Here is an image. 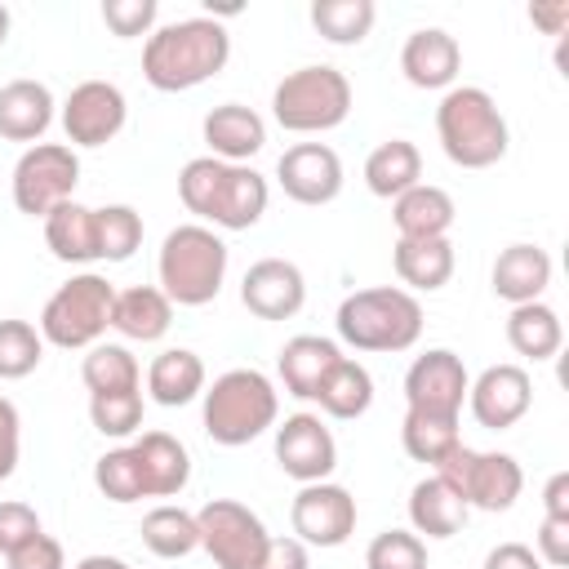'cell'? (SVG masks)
<instances>
[{"instance_id": "32", "label": "cell", "mask_w": 569, "mask_h": 569, "mask_svg": "<svg viewBox=\"0 0 569 569\" xmlns=\"http://www.w3.org/2000/svg\"><path fill=\"white\" fill-rule=\"evenodd\" d=\"M507 342L525 360H551L560 351V342H565V325H560L556 307H547L542 298L538 302H520L507 316Z\"/></svg>"}, {"instance_id": "50", "label": "cell", "mask_w": 569, "mask_h": 569, "mask_svg": "<svg viewBox=\"0 0 569 569\" xmlns=\"http://www.w3.org/2000/svg\"><path fill=\"white\" fill-rule=\"evenodd\" d=\"M480 569H547V565L525 542H498V547H489V556H485Z\"/></svg>"}, {"instance_id": "29", "label": "cell", "mask_w": 569, "mask_h": 569, "mask_svg": "<svg viewBox=\"0 0 569 569\" xmlns=\"http://www.w3.org/2000/svg\"><path fill=\"white\" fill-rule=\"evenodd\" d=\"M204 391V360L187 347H164L151 365H147V396L164 409L191 405Z\"/></svg>"}, {"instance_id": "14", "label": "cell", "mask_w": 569, "mask_h": 569, "mask_svg": "<svg viewBox=\"0 0 569 569\" xmlns=\"http://www.w3.org/2000/svg\"><path fill=\"white\" fill-rule=\"evenodd\" d=\"M129 120V102L111 80H80L62 102V133L71 147H107Z\"/></svg>"}, {"instance_id": "28", "label": "cell", "mask_w": 569, "mask_h": 569, "mask_svg": "<svg viewBox=\"0 0 569 569\" xmlns=\"http://www.w3.org/2000/svg\"><path fill=\"white\" fill-rule=\"evenodd\" d=\"M44 244L58 262H71V267L98 262V209H89L80 200L58 204L44 218Z\"/></svg>"}, {"instance_id": "27", "label": "cell", "mask_w": 569, "mask_h": 569, "mask_svg": "<svg viewBox=\"0 0 569 569\" xmlns=\"http://www.w3.org/2000/svg\"><path fill=\"white\" fill-rule=\"evenodd\" d=\"M467 502L431 471L409 489V529L418 538H453L467 525Z\"/></svg>"}, {"instance_id": "19", "label": "cell", "mask_w": 569, "mask_h": 569, "mask_svg": "<svg viewBox=\"0 0 569 569\" xmlns=\"http://www.w3.org/2000/svg\"><path fill=\"white\" fill-rule=\"evenodd\" d=\"M200 133H204L209 156L222 160V164H249V160L267 147V120H262L253 107H244V102H222V107H213V111L204 116Z\"/></svg>"}, {"instance_id": "10", "label": "cell", "mask_w": 569, "mask_h": 569, "mask_svg": "<svg viewBox=\"0 0 569 569\" xmlns=\"http://www.w3.org/2000/svg\"><path fill=\"white\" fill-rule=\"evenodd\" d=\"M196 525H200V547L218 569H258L271 538L262 516L236 498H209L196 511Z\"/></svg>"}, {"instance_id": "2", "label": "cell", "mask_w": 569, "mask_h": 569, "mask_svg": "<svg viewBox=\"0 0 569 569\" xmlns=\"http://www.w3.org/2000/svg\"><path fill=\"white\" fill-rule=\"evenodd\" d=\"M204 436L222 449H240L280 422V391L262 369H227L200 391Z\"/></svg>"}, {"instance_id": "48", "label": "cell", "mask_w": 569, "mask_h": 569, "mask_svg": "<svg viewBox=\"0 0 569 569\" xmlns=\"http://www.w3.org/2000/svg\"><path fill=\"white\" fill-rule=\"evenodd\" d=\"M533 551H538V560L551 565V569L569 565V520L542 516V525H538V533H533Z\"/></svg>"}, {"instance_id": "25", "label": "cell", "mask_w": 569, "mask_h": 569, "mask_svg": "<svg viewBox=\"0 0 569 569\" xmlns=\"http://www.w3.org/2000/svg\"><path fill=\"white\" fill-rule=\"evenodd\" d=\"M453 218H458L453 196L445 187H431V182H418L391 200L396 240H440V236H449Z\"/></svg>"}, {"instance_id": "33", "label": "cell", "mask_w": 569, "mask_h": 569, "mask_svg": "<svg viewBox=\"0 0 569 569\" xmlns=\"http://www.w3.org/2000/svg\"><path fill=\"white\" fill-rule=\"evenodd\" d=\"M316 405H320L325 418H338V422L365 418L369 405H373V378H369V369H365L360 360L342 356V360L329 369V378L320 382Z\"/></svg>"}, {"instance_id": "45", "label": "cell", "mask_w": 569, "mask_h": 569, "mask_svg": "<svg viewBox=\"0 0 569 569\" xmlns=\"http://www.w3.org/2000/svg\"><path fill=\"white\" fill-rule=\"evenodd\" d=\"M36 533H44V525H40V516H36L31 502H18V498L0 502V556H13Z\"/></svg>"}, {"instance_id": "21", "label": "cell", "mask_w": 569, "mask_h": 569, "mask_svg": "<svg viewBox=\"0 0 569 569\" xmlns=\"http://www.w3.org/2000/svg\"><path fill=\"white\" fill-rule=\"evenodd\" d=\"M133 458L142 467V489L147 498H178L191 485V453L178 436L169 431H142L133 445Z\"/></svg>"}, {"instance_id": "7", "label": "cell", "mask_w": 569, "mask_h": 569, "mask_svg": "<svg viewBox=\"0 0 569 569\" xmlns=\"http://www.w3.org/2000/svg\"><path fill=\"white\" fill-rule=\"evenodd\" d=\"M111 302L116 284L98 271H76L67 284H58L40 311V338L62 351H89L111 329Z\"/></svg>"}, {"instance_id": "43", "label": "cell", "mask_w": 569, "mask_h": 569, "mask_svg": "<svg viewBox=\"0 0 569 569\" xmlns=\"http://www.w3.org/2000/svg\"><path fill=\"white\" fill-rule=\"evenodd\" d=\"M365 569H427V542L413 529H382L365 547Z\"/></svg>"}, {"instance_id": "16", "label": "cell", "mask_w": 569, "mask_h": 569, "mask_svg": "<svg viewBox=\"0 0 569 569\" xmlns=\"http://www.w3.org/2000/svg\"><path fill=\"white\" fill-rule=\"evenodd\" d=\"M529 405H533V378H529V369H520L511 360L480 369V378H471V387H467V409L485 431L516 427L529 413Z\"/></svg>"}, {"instance_id": "8", "label": "cell", "mask_w": 569, "mask_h": 569, "mask_svg": "<svg viewBox=\"0 0 569 569\" xmlns=\"http://www.w3.org/2000/svg\"><path fill=\"white\" fill-rule=\"evenodd\" d=\"M436 476L467 502V511H511L525 489V471L511 453L471 445H453Z\"/></svg>"}, {"instance_id": "30", "label": "cell", "mask_w": 569, "mask_h": 569, "mask_svg": "<svg viewBox=\"0 0 569 569\" xmlns=\"http://www.w3.org/2000/svg\"><path fill=\"white\" fill-rule=\"evenodd\" d=\"M418 182H422V151L409 138H387V142H378L369 151V160H365V187L378 200H396V196H405Z\"/></svg>"}, {"instance_id": "1", "label": "cell", "mask_w": 569, "mask_h": 569, "mask_svg": "<svg viewBox=\"0 0 569 569\" xmlns=\"http://www.w3.org/2000/svg\"><path fill=\"white\" fill-rule=\"evenodd\" d=\"M231 62V36L218 18H178L142 44V76L160 93H187Z\"/></svg>"}, {"instance_id": "11", "label": "cell", "mask_w": 569, "mask_h": 569, "mask_svg": "<svg viewBox=\"0 0 569 569\" xmlns=\"http://www.w3.org/2000/svg\"><path fill=\"white\" fill-rule=\"evenodd\" d=\"M467 387H471V373H467L462 356L449 347H427L405 369V405L413 413L458 418L467 405Z\"/></svg>"}, {"instance_id": "13", "label": "cell", "mask_w": 569, "mask_h": 569, "mask_svg": "<svg viewBox=\"0 0 569 569\" xmlns=\"http://www.w3.org/2000/svg\"><path fill=\"white\" fill-rule=\"evenodd\" d=\"M289 525L302 547H342L356 533V498H351V489H342L333 480L302 485L293 493Z\"/></svg>"}, {"instance_id": "20", "label": "cell", "mask_w": 569, "mask_h": 569, "mask_svg": "<svg viewBox=\"0 0 569 569\" xmlns=\"http://www.w3.org/2000/svg\"><path fill=\"white\" fill-rule=\"evenodd\" d=\"M489 284L502 302L520 307V302H538L551 284V253L542 244H529V240H516L507 244L498 258H493V271H489Z\"/></svg>"}, {"instance_id": "47", "label": "cell", "mask_w": 569, "mask_h": 569, "mask_svg": "<svg viewBox=\"0 0 569 569\" xmlns=\"http://www.w3.org/2000/svg\"><path fill=\"white\" fill-rule=\"evenodd\" d=\"M18 453H22V418H18V405L0 396V480L18 471Z\"/></svg>"}, {"instance_id": "9", "label": "cell", "mask_w": 569, "mask_h": 569, "mask_svg": "<svg viewBox=\"0 0 569 569\" xmlns=\"http://www.w3.org/2000/svg\"><path fill=\"white\" fill-rule=\"evenodd\" d=\"M80 156L67 142H36L13 164V204L27 218H49L58 204L76 200Z\"/></svg>"}, {"instance_id": "38", "label": "cell", "mask_w": 569, "mask_h": 569, "mask_svg": "<svg viewBox=\"0 0 569 569\" xmlns=\"http://www.w3.org/2000/svg\"><path fill=\"white\" fill-rule=\"evenodd\" d=\"M142 249V213L133 204L98 209V262H129Z\"/></svg>"}, {"instance_id": "41", "label": "cell", "mask_w": 569, "mask_h": 569, "mask_svg": "<svg viewBox=\"0 0 569 569\" xmlns=\"http://www.w3.org/2000/svg\"><path fill=\"white\" fill-rule=\"evenodd\" d=\"M44 360V338L31 320H0V378L18 382Z\"/></svg>"}, {"instance_id": "12", "label": "cell", "mask_w": 569, "mask_h": 569, "mask_svg": "<svg viewBox=\"0 0 569 569\" xmlns=\"http://www.w3.org/2000/svg\"><path fill=\"white\" fill-rule=\"evenodd\" d=\"M276 431V462L289 480L298 485H316V480H329L333 467H338V440L333 431L325 427L320 413H289L284 422L271 427Z\"/></svg>"}, {"instance_id": "18", "label": "cell", "mask_w": 569, "mask_h": 569, "mask_svg": "<svg viewBox=\"0 0 569 569\" xmlns=\"http://www.w3.org/2000/svg\"><path fill=\"white\" fill-rule=\"evenodd\" d=\"M400 71L413 89H453L462 71V49L445 27H418L405 36Z\"/></svg>"}, {"instance_id": "6", "label": "cell", "mask_w": 569, "mask_h": 569, "mask_svg": "<svg viewBox=\"0 0 569 569\" xmlns=\"http://www.w3.org/2000/svg\"><path fill=\"white\" fill-rule=\"evenodd\" d=\"M271 116L284 133H329L351 116V80L329 62L298 67L271 89Z\"/></svg>"}, {"instance_id": "3", "label": "cell", "mask_w": 569, "mask_h": 569, "mask_svg": "<svg viewBox=\"0 0 569 569\" xmlns=\"http://www.w3.org/2000/svg\"><path fill=\"white\" fill-rule=\"evenodd\" d=\"M333 329L351 351L396 356V351H409L422 338V302L409 289H396V284L356 289L338 302Z\"/></svg>"}, {"instance_id": "31", "label": "cell", "mask_w": 569, "mask_h": 569, "mask_svg": "<svg viewBox=\"0 0 569 569\" xmlns=\"http://www.w3.org/2000/svg\"><path fill=\"white\" fill-rule=\"evenodd\" d=\"M453 262L458 258H453L449 236H440V240H396V249H391V267H396L400 284H409L418 293L445 289L449 276H453Z\"/></svg>"}, {"instance_id": "34", "label": "cell", "mask_w": 569, "mask_h": 569, "mask_svg": "<svg viewBox=\"0 0 569 569\" xmlns=\"http://www.w3.org/2000/svg\"><path fill=\"white\" fill-rule=\"evenodd\" d=\"M142 547L160 560H182L200 547V525L196 511H182L173 502H160L142 516Z\"/></svg>"}, {"instance_id": "22", "label": "cell", "mask_w": 569, "mask_h": 569, "mask_svg": "<svg viewBox=\"0 0 569 569\" xmlns=\"http://www.w3.org/2000/svg\"><path fill=\"white\" fill-rule=\"evenodd\" d=\"M53 107L58 102H53L44 80H27V76L9 80L0 89V138L36 147L49 133V124H53Z\"/></svg>"}, {"instance_id": "26", "label": "cell", "mask_w": 569, "mask_h": 569, "mask_svg": "<svg viewBox=\"0 0 569 569\" xmlns=\"http://www.w3.org/2000/svg\"><path fill=\"white\" fill-rule=\"evenodd\" d=\"M173 325V302L160 293V284H133L116 289L111 302V329L129 342H160Z\"/></svg>"}, {"instance_id": "52", "label": "cell", "mask_w": 569, "mask_h": 569, "mask_svg": "<svg viewBox=\"0 0 569 569\" xmlns=\"http://www.w3.org/2000/svg\"><path fill=\"white\" fill-rule=\"evenodd\" d=\"M529 22L542 27L547 36H565V27H569V0H556V4H529Z\"/></svg>"}, {"instance_id": "42", "label": "cell", "mask_w": 569, "mask_h": 569, "mask_svg": "<svg viewBox=\"0 0 569 569\" xmlns=\"http://www.w3.org/2000/svg\"><path fill=\"white\" fill-rule=\"evenodd\" d=\"M222 173H227V164H222V160H213V156H196V160H187V164H182V173H178V196H182L187 213H196L204 227H209V218H213Z\"/></svg>"}, {"instance_id": "40", "label": "cell", "mask_w": 569, "mask_h": 569, "mask_svg": "<svg viewBox=\"0 0 569 569\" xmlns=\"http://www.w3.org/2000/svg\"><path fill=\"white\" fill-rule=\"evenodd\" d=\"M93 485H98V493H102L107 502H120V507L147 498V489H142V467H138V458H133L129 445L107 449V453L93 462Z\"/></svg>"}, {"instance_id": "24", "label": "cell", "mask_w": 569, "mask_h": 569, "mask_svg": "<svg viewBox=\"0 0 569 569\" xmlns=\"http://www.w3.org/2000/svg\"><path fill=\"white\" fill-rule=\"evenodd\" d=\"M267 200H271V187H267V178H262L253 164H227L209 227H222V231H249V227L262 222Z\"/></svg>"}, {"instance_id": "39", "label": "cell", "mask_w": 569, "mask_h": 569, "mask_svg": "<svg viewBox=\"0 0 569 569\" xmlns=\"http://www.w3.org/2000/svg\"><path fill=\"white\" fill-rule=\"evenodd\" d=\"M142 391L129 387V391H98L89 396V422L98 436L107 440H124V436H138L142 431Z\"/></svg>"}, {"instance_id": "49", "label": "cell", "mask_w": 569, "mask_h": 569, "mask_svg": "<svg viewBox=\"0 0 569 569\" xmlns=\"http://www.w3.org/2000/svg\"><path fill=\"white\" fill-rule=\"evenodd\" d=\"M258 569H311V551H307L293 533H284V538H267V551H262Z\"/></svg>"}, {"instance_id": "51", "label": "cell", "mask_w": 569, "mask_h": 569, "mask_svg": "<svg viewBox=\"0 0 569 569\" xmlns=\"http://www.w3.org/2000/svg\"><path fill=\"white\" fill-rule=\"evenodd\" d=\"M542 516L569 520V471H556V476L542 485Z\"/></svg>"}, {"instance_id": "35", "label": "cell", "mask_w": 569, "mask_h": 569, "mask_svg": "<svg viewBox=\"0 0 569 569\" xmlns=\"http://www.w3.org/2000/svg\"><path fill=\"white\" fill-rule=\"evenodd\" d=\"M80 378H84L89 396H98V391H129V387H138L142 369H138V356L124 342H93L89 356L80 360Z\"/></svg>"}, {"instance_id": "23", "label": "cell", "mask_w": 569, "mask_h": 569, "mask_svg": "<svg viewBox=\"0 0 569 569\" xmlns=\"http://www.w3.org/2000/svg\"><path fill=\"white\" fill-rule=\"evenodd\" d=\"M342 360V347L333 338H320V333H298L280 347L276 356V369H280V382L293 400H316L320 382L329 378V369Z\"/></svg>"}, {"instance_id": "36", "label": "cell", "mask_w": 569, "mask_h": 569, "mask_svg": "<svg viewBox=\"0 0 569 569\" xmlns=\"http://www.w3.org/2000/svg\"><path fill=\"white\" fill-rule=\"evenodd\" d=\"M400 445L413 462H427V467H440L449 458L453 445H462L458 436V418H431V413H413L405 409V422H400Z\"/></svg>"}, {"instance_id": "15", "label": "cell", "mask_w": 569, "mask_h": 569, "mask_svg": "<svg viewBox=\"0 0 569 569\" xmlns=\"http://www.w3.org/2000/svg\"><path fill=\"white\" fill-rule=\"evenodd\" d=\"M276 182L293 204L320 209L342 196V160L329 142H293L276 160Z\"/></svg>"}, {"instance_id": "17", "label": "cell", "mask_w": 569, "mask_h": 569, "mask_svg": "<svg viewBox=\"0 0 569 569\" xmlns=\"http://www.w3.org/2000/svg\"><path fill=\"white\" fill-rule=\"evenodd\" d=\"M240 302L258 320H289L307 302V276L289 258H258L240 280Z\"/></svg>"}, {"instance_id": "4", "label": "cell", "mask_w": 569, "mask_h": 569, "mask_svg": "<svg viewBox=\"0 0 569 569\" xmlns=\"http://www.w3.org/2000/svg\"><path fill=\"white\" fill-rule=\"evenodd\" d=\"M436 138H440V151L458 169H489L511 147L507 116L498 111L493 93L480 89V84L445 89V98L436 107Z\"/></svg>"}, {"instance_id": "37", "label": "cell", "mask_w": 569, "mask_h": 569, "mask_svg": "<svg viewBox=\"0 0 569 569\" xmlns=\"http://www.w3.org/2000/svg\"><path fill=\"white\" fill-rule=\"evenodd\" d=\"M373 0H316L311 4V27L329 44H360L373 31Z\"/></svg>"}, {"instance_id": "5", "label": "cell", "mask_w": 569, "mask_h": 569, "mask_svg": "<svg viewBox=\"0 0 569 569\" xmlns=\"http://www.w3.org/2000/svg\"><path fill=\"white\" fill-rule=\"evenodd\" d=\"M156 280L160 293L173 307H204L222 293L227 280V244L213 227L204 222H182L160 240L156 258Z\"/></svg>"}, {"instance_id": "54", "label": "cell", "mask_w": 569, "mask_h": 569, "mask_svg": "<svg viewBox=\"0 0 569 569\" xmlns=\"http://www.w3.org/2000/svg\"><path fill=\"white\" fill-rule=\"evenodd\" d=\"M9 22H13V18H9V9L0 4V49H4V40H9Z\"/></svg>"}, {"instance_id": "53", "label": "cell", "mask_w": 569, "mask_h": 569, "mask_svg": "<svg viewBox=\"0 0 569 569\" xmlns=\"http://www.w3.org/2000/svg\"><path fill=\"white\" fill-rule=\"evenodd\" d=\"M76 569H129V560H120V556H84V560H76Z\"/></svg>"}, {"instance_id": "44", "label": "cell", "mask_w": 569, "mask_h": 569, "mask_svg": "<svg viewBox=\"0 0 569 569\" xmlns=\"http://www.w3.org/2000/svg\"><path fill=\"white\" fill-rule=\"evenodd\" d=\"M156 0H107L102 4V22L120 36V40H133V36H151L156 31Z\"/></svg>"}, {"instance_id": "46", "label": "cell", "mask_w": 569, "mask_h": 569, "mask_svg": "<svg viewBox=\"0 0 569 569\" xmlns=\"http://www.w3.org/2000/svg\"><path fill=\"white\" fill-rule=\"evenodd\" d=\"M9 569H67V551L53 533H36L27 547H18L13 556H4Z\"/></svg>"}]
</instances>
